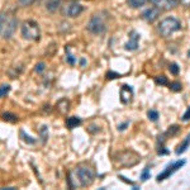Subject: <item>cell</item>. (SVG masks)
Returning a JSON list of instances; mask_svg holds the SVG:
<instances>
[{"label":"cell","instance_id":"obj_18","mask_svg":"<svg viewBox=\"0 0 190 190\" xmlns=\"http://www.w3.org/2000/svg\"><path fill=\"white\" fill-rule=\"evenodd\" d=\"M148 118L151 119L152 122H156L157 118H158V113H157L156 110H150V112H148Z\"/></svg>","mask_w":190,"mask_h":190},{"label":"cell","instance_id":"obj_3","mask_svg":"<svg viewBox=\"0 0 190 190\" xmlns=\"http://www.w3.org/2000/svg\"><path fill=\"white\" fill-rule=\"evenodd\" d=\"M39 34V25L34 20H25L22 24V36L24 39L38 41Z\"/></svg>","mask_w":190,"mask_h":190},{"label":"cell","instance_id":"obj_11","mask_svg":"<svg viewBox=\"0 0 190 190\" xmlns=\"http://www.w3.org/2000/svg\"><path fill=\"white\" fill-rule=\"evenodd\" d=\"M132 94H133V91L131 89V86L128 85H123L122 90H121V100L123 104H127V103H129L131 99H132Z\"/></svg>","mask_w":190,"mask_h":190},{"label":"cell","instance_id":"obj_28","mask_svg":"<svg viewBox=\"0 0 190 190\" xmlns=\"http://www.w3.org/2000/svg\"><path fill=\"white\" fill-rule=\"evenodd\" d=\"M184 6H190V0H179Z\"/></svg>","mask_w":190,"mask_h":190},{"label":"cell","instance_id":"obj_16","mask_svg":"<svg viewBox=\"0 0 190 190\" xmlns=\"http://www.w3.org/2000/svg\"><path fill=\"white\" fill-rule=\"evenodd\" d=\"M19 133H20V137H22V138H23V141H25L27 143H34V139H33L31 136H27L25 133H24V131H23V129H20V132H19Z\"/></svg>","mask_w":190,"mask_h":190},{"label":"cell","instance_id":"obj_13","mask_svg":"<svg viewBox=\"0 0 190 190\" xmlns=\"http://www.w3.org/2000/svg\"><path fill=\"white\" fill-rule=\"evenodd\" d=\"M80 123H81V119H80V118H77V117H71V118H68L67 121H66V125L70 129L75 128V127H77Z\"/></svg>","mask_w":190,"mask_h":190},{"label":"cell","instance_id":"obj_4","mask_svg":"<svg viewBox=\"0 0 190 190\" xmlns=\"http://www.w3.org/2000/svg\"><path fill=\"white\" fill-rule=\"evenodd\" d=\"M88 29L94 34H102L107 31V24H105V20L100 14H95L91 17L90 22L88 23Z\"/></svg>","mask_w":190,"mask_h":190},{"label":"cell","instance_id":"obj_5","mask_svg":"<svg viewBox=\"0 0 190 190\" xmlns=\"http://www.w3.org/2000/svg\"><path fill=\"white\" fill-rule=\"evenodd\" d=\"M17 28V19L14 17H8L4 19V27H3V36L4 38H10L12 34L14 33V31H15Z\"/></svg>","mask_w":190,"mask_h":190},{"label":"cell","instance_id":"obj_26","mask_svg":"<svg viewBox=\"0 0 190 190\" xmlns=\"http://www.w3.org/2000/svg\"><path fill=\"white\" fill-rule=\"evenodd\" d=\"M4 19H5V17H4V15H0V33L3 32V27H4Z\"/></svg>","mask_w":190,"mask_h":190},{"label":"cell","instance_id":"obj_21","mask_svg":"<svg viewBox=\"0 0 190 190\" xmlns=\"http://www.w3.org/2000/svg\"><path fill=\"white\" fill-rule=\"evenodd\" d=\"M168 70H170L174 75H178V72H179V67H178L176 63H171L170 67H168Z\"/></svg>","mask_w":190,"mask_h":190},{"label":"cell","instance_id":"obj_12","mask_svg":"<svg viewBox=\"0 0 190 190\" xmlns=\"http://www.w3.org/2000/svg\"><path fill=\"white\" fill-rule=\"evenodd\" d=\"M189 145H190V135L185 138V141L182 142L179 147H178V150H176V155H181V153H184L186 150H188V147H189Z\"/></svg>","mask_w":190,"mask_h":190},{"label":"cell","instance_id":"obj_8","mask_svg":"<svg viewBox=\"0 0 190 190\" xmlns=\"http://www.w3.org/2000/svg\"><path fill=\"white\" fill-rule=\"evenodd\" d=\"M84 10V6L80 5V4H77V3H72V4H70L67 6H65L63 8V14H65L66 17H76V15H79V14Z\"/></svg>","mask_w":190,"mask_h":190},{"label":"cell","instance_id":"obj_9","mask_svg":"<svg viewBox=\"0 0 190 190\" xmlns=\"http://www.w3.org/2000/svg\"><path fill=\"white\" fill-rule=\"evenodd\" d=\"M138 41H139V34L135 31H132L129 33V41L125 43V50L129 51H135L138 47Z\"/></svg>","mask_w":190,"mask_h":190},{"label":"cell","instance_id":"obj_27","mask_svg":"<svg viewBox=\"0 0 190 190\" xmlns=\"http://www.w3.org/2000/svg\"><path fill=\"white\" fill-rule=\"evenodd\" d=\"M190 119V108L188 109V112L184 114V117H182V121H189Z\"/></svg>","mask_w":190,"mask_h":190},{"label":"cell","instance_id":"obj_15","mask_svg":"<svg viewBox=\"0 0 190 190\" xmlns=\"http://www.w3.org/2000/svg\"><path fill=\"white\" fill-rule=\"evenodd\" d=\"M3 119H4V121H6V122L14 123V122L18 121V117L14 115V114H12V113H4V114H3Z\"/></svg>","mask_w":190,"mask_h":190},{"label":"cell","instance_id":"obj_1","mask_svg":"<svg viewBox=\"0 0 190 190\" xmlns=\"http://www.w3.org/2000/svg\"><path fill=\"white\" fill-rule=\"evenodd\" d=\"M95 178V172L89 166H79L74 168L67 175V181L71 189L76 188H86L93 184Z\"/></svg>","mask_w":190,"mask_h":190},{"label":"cell","instance_id":"obj_17","mask_svg":"<svg viewBox=\"0 0 190 190\" xmlns=\"http://www.w3.org/2000/svg\"><path fill=\"white\" fill-rule=\"evenodd\" d=\"M9 91H10V86L9 85H6V84H5V85H2V86H0V98L5 96Z\"/></svg>","mask_w":190,"mask_h":190},{"label":"cell","instance_id":"obj_2","mask_svg":"<svg viewBox=\"0 0 190 190\" xmlns=\"http://www.w3.org/2000/svg\"><path fill=\"white\" fill-rule=\"evenodd\" d=\"M181 29V23L176 18H165L164 20H161L158 24V32L162 37H168L170 34L175 33L176 31Z\"/></svg>","mask_w":190,"mask_h":190},{"label":"cell","instance_id":"obj_7","mask_svg":"<svg viewBox=\"0 0 190 190\" xmlns=\"http://www.w3.org/2000/svg\"><path fill=\"white\" fill-rule=\"evenodd\" d=\"M160 10H170L178 5V0H150Z\"/></svg>","mask_w":190,"mask_h":190},{"label":"cell","instance_id":"obj_10","mask_svg":"<svg viewBox=\"0 0 190 190\" xmlns=\"http://www.w3.org/2000/svg\"><path fill=\"white\" fill-rule=\"evenodd\" d=\"M160 13H161V10L158 9V8H150V9H147L143 14H142V17H143V19L145 20H147V22H150V23H152V22H155L157 18H158V15H160Z\"/></svg>","mask_w":190,"mask_h":190},{"label":"cell","instance_id":"obj_19","mask_svg":"<svg viewBox=\"0 0 190 190\" xmlns=\"http://www.w3.org/2000/svg\"><path fill=\"white\" fill-rule=\"evenodd\" d=\"M66 55H67V62L70 63V65H75V62H76V60L72 57V55L70 53V50L66 47Z\"/></svg>","mask_w":190,"mask_h":190},{"label":"cell","instance_id":"obj_24","mask_svg":"<svg viewBox=\"0 0 190 190\" xmlns=\"http://www.w3.org/2000/svg\"><path fill=\"white\" fill-rule=\"evenodd\" d=\"M156 81H157L158 84H161V85H166V84H167V80H166V77H165V76H160V79L157 77Z\"/></svg>","mask_w":190,"mask_h":190},{"label":"cell","instance_id":"obj_14","mask_svg":"<svg viewBox=\"0 0 190 190\" xmlns=\"http://www.w3.org/2000/svg\"><path fill=\"white\" fill-rule=\"evenodd\" d=\"M147 0H127V3H128L129 6L132 8H139V6H142Z\"/></svg>","mask_w":190,"mask_h":190},{"label":"cell","instance_id":"obj_23","mask_svg":"<svg viewBox=\"0 0 190 190\" xmlns=\"http://www.w3.org/2000/svg\"><path fill=\"white\" fill-rule=\"evenodd\" d=\"M19 4L20 5H23V6H28V5H32L36 0H18Z\"/></svg>","mask_w":190,"mask_h":190},{"label":"cell","instance_id":"obj_6","mask_svg":"<svg viewBox=\"0 0 190 190\" xmlns=\"http://www.w3.org/2000/svg\"><path fill=\"white\" fill-rule=\"evenodd\" d=\"M185 164V161L184 160H181V161H176V162H174V164H171V165H168L167 167H166V170L164 171V172H161L158 176H157V181H162V180H165V179H167L168 176H171V175L175 172V171H178L179 168Z\"/></svg>","mask_w":190,"mask_h":190},{"label":"cell","instance_id":"obj_22","mask_svg":"<svg viewBox=\"0 0 190 190\" xmlns=\"http://www.w3.org/2000/svg\"><path fill=\"white\" fill-rule=\"evenodd\" d=\"M168 85H170V88L172 90H175V91L181 90V84L180 82H171V84H168Z\"/></svg>","mask_w":190,"mask_h":190},{"label":"cell","instance_id":"obj_25","mask_svg":"<svg viewBox=\"0 0 190 190\" xmlns=\"http://www.w3.org/2000/svg\"><path fill=\"white\" fill-rule=\"evenodd\" d=\"M43 68H45V63L41 62V63H38V65L36 66V71L37 72H42V71H43Z\"/></svg>","mask_w":190,"mask_h":190},{"label":"cell","instance_id":"obj_20","mask_svg":"<svg viewBox=\"0 0 190 190\" xmlns=\"http://www.w3.org/2000/svg\"><path fill=\"white\" fill-rule=\"evenodd\" d=\"M148 178H150V168L146 167L145 170H143V172H142V176H141V179H142V181H146Z\"/></svg>","mask_w":190,"mask_h":190}]
</instances>
